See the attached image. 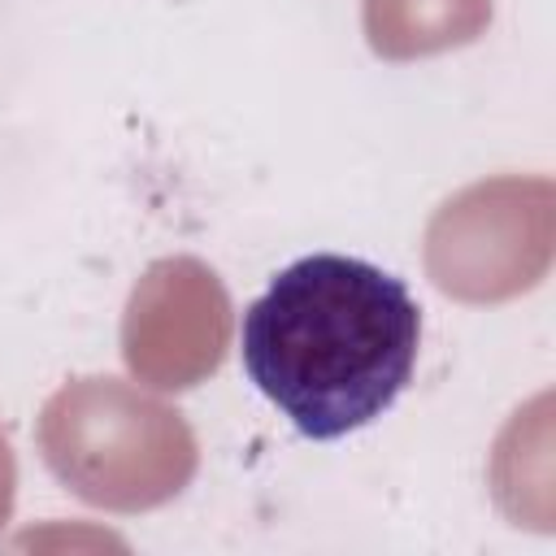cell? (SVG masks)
<instances>
[{
	"mask_svg": "<svg viewBox=\"0 0 556 556\" xmlns=\"http://www.w3.org/2000/svg\"><path fill=\"white\" fill-rule=\"evenodd\" d=\"M491 0H365V39L382 61H417L473 43Z\"/></svg>",
	"mask_w": 556,
	"mask_h": 556,
	"instance_id": "obj_5",
	"label": "cell"
},
{
	"mask_svg": "<svg viewBox=\"0 0 556 556\" xmlns=\"http://www.w3.org/2000/svg\"><path fill=\"white\" fill-rule=\"evenodd\" d=\"M230 295L195 256H161L122 313V361L156 391H187L217 374L230 348Z\"/></svg>",
	"mask_w": 556,
	"mask_h": 556,
	"instance_id": "obj_4",
	"label": "cell"
},
{
	"mask_svg": "<svg viewBox=\"0 0 556 556\" xmlns=\"http://www.w3.org/2000/svg\"><path fill=\"white\" fill-rule=\"evenodd\" d=\"M35 439L52 478L104 513L161 508L200 469L187 417L109 374L56 387L39 408Z\"/></svg>",
	"mask_w": 556,
	"mask_h": 556,
	"instance_id": "obj_2",
	"label": "cell"
},
{
	"mask_svg": "<svg viewBox=\"0 0 556 556\" xmlns=\"http://www.w3.org/2000/svg\"><path fill=\"white\" fill-rule=\"evenodd\" d=\"M13 500H17V460H13L9 434L0 430V530L13 517Z\"/></svg>",
	"mask_w": 556,
	"mask_h": 556,
	"instance_id": "obj_6",
	"label": "cell"
},
{
	"mask_svg": "<svg viewBox=\"0 0 556 556\" xmlns=\"http://www.w3.org/2000/svg\"><path fill=\"white\" fill-rule=\"evenodd\" d=\"M421 308L413 291L343 252L274 274L243 313V369L304 434L343 439L382 417L413 378Z\"/></svg>",
	"mask_w": 556,
	"mask_h": 556,
	"instance_id": "obj_1",
	"label": "cell"
},
{
	"mask_svg": "<svg viewBox=\"0 0 556 556\" xmlns=\"http://www.w3.org/2000/svg\"><path fill=\"white\" fill-rule=\"evenodd\" d=\"M556 243L552 178L504 174L443 200L426 226L430 282L465 304H500L530 291Z\"/></svg>",
	"mask_w": 556,
	"mask_h": 556,
	"instance_id": "obj_3",
	"label": "cell"
}]
</instances>
